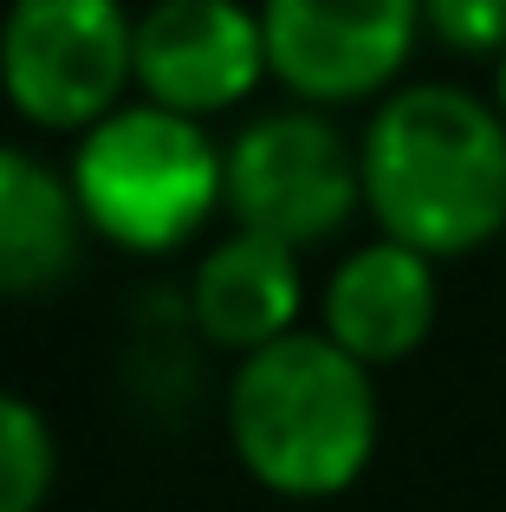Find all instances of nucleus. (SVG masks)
Listing matches in <instances>:
<instances>
[{
    "label": "nucleus",
    "instance_id": "obj_6",
    "mask_svg": "<svg viewBox=\"0 0 506 512\" xmlns=\"http://www.w3.org/2000/svg\"><path fill=\"white\" fill-rule=\"evenodd\" d=\"M266 72L299 104L390 98L422 33V0H260Z\"/></svg>",
    "mask_w": 506,
    "mask_h": 512
},
{
    "label": "nucleus",
    "instance_id": "obj_2",
    "mask_svg": "<svg viewBox=\"0 0 506 512\" xmlns=\"http://www.w3.org/2000/svg\"><path fill=\"white\" fill-rule=\"evenodd\" d=\"M228 441L266 493L331 500L377 454V383L325 331H292L234 363Z\"/></svg>",
    "mask_w": 506,
    "mask_h": 512
},
{
    "label": "nucleus",
    "instance_id": "obj_12",
    "mask_svg": "<svg viewBox=\"0 0 506 512\" xmlns=\"http://www.w3.org/2000/svg\"><path fill=\"white\" fill-rule=\"evenodd\" d=\"M422 26L461 59H500L506 52V0H422Z\"/></svg>",
    "mask_w": 506,
    "mask_h": 512
},
{
    "label": "nucleus",
    "instance_id": "obj_11",
    "mask_svg": "<svg viewBox=\"0 0 506 512\" xmlns=\"http://www.w3.org/2000/svg\"><path fill=\"white\" fill-rule=\"evenodd\" d=\"M59 474V441L26 396L0 389V512H39Z\"/></svg>",
    "mask_w": 506,
    "mask_h": 512
},
{
    "label": "nucleus",
    "instance_id": "obj_3",
    "mask_svg": "<svg viewBox=\"0 0 506 512\" xmlns=\"http://www.w3.org/2000/svg\"><path fill=\"white\" fill-rule=\"evenodd\" d=\"M72 195L91 234L130 253L189 247L215 208H228V150L208 124L163 104H124L78 137Z\"/></svg>",
    "mask_w": 506,
    "mask_h": 512
},
{
    "label": "nucleus",
    "instance_id": "obj_10",
    "mask_svg": "<svg viewBox=\"0 0 506 512\" xmlns=\"http://www.w3.org/2000/svg\"><path fill=\"white\" fill-rule=\"evenodd\" d=\"M85 214L72 175L46 156L0 143V299H33L78 266Z\"/></svg>",
    "mask_w": 506,
    "mask_h": 512
},
{
    "label": "nucleus",
    "instance_id": "obj_9",
    "mask_svg": "<svg viewBox=\"0 0 506 512\" xmlns=\"http://www.w3.org/2000/svg\"><path fill=\"white\" fill-rule=\"evenodd\" d=\"M299 305H305V273H299V253L279 247V240L241 234L234 227L228 240L195 260L189 279V318L208 344L221 350H253L279 344L299 331Z\"/></svg>",
    "mask_w": 506,
    "mask_h": 512
},
{
    "label": "nucleus",
    "instance_id": "obj_5",
    "mask_svg": "<svg viewBox=\"0 0 506 512\" xmlns=\"http://www.w3.org/2000/svg\"><path fill=\"white\" fill-rule=\"evenodd\" d=\"M357 208H364L357 150L312 104L253 117L228 143V214L241 234L305 253L318 240L344 234V221Z\"/></svg>",
    "mask_w": 506,
    "mask_h": 512
},
{
    "label": "nucleus",
    "instance_id": "obj_8",
    "mask_svg": "<svg viewBox=\"0 0 506 512\" xmlns=\"http://www.w3.org/2000/svg\"><path fill=\"white\" fill-rule=\"evenodd\" d=\"M435 305H442L435 260H422L403 240H370L331 266L318 331L364 370H383L422 350V338L435 331Z\"/></svg>",
    "mask_w": 506,
    "mask_h": 512
},
{
    "label": "nucleus",
    "instance_id": "obj_1",
    "mask_svg": "<svg viewBox=\"0 0 506 512\" xmlns=\"http://www.w3.org/2000/svg\"><path fill=\"white\" fill-rule=\"evenodd\" d=\"M357 169L383 240L422 260H461L506 227V117L461 85L390 91L357 143Z\"/></svg>",
    "mask_w": 506,
    "mask_h": 512
},
{
    "label": "nucleus",
    "instance_id": "obj_7",
    "mask_svg": "<svg viewBox=\"0 0 506 512\" xmlns=\"http://www.w3.org/2000/svg\"><path fill=\"white\" fill-rule=\"evenodd\" d=\"M266 72V33L260 7L241 0H156L137 13V91L143 104H163L176 117L234 111L260 91Z\"/></svg>",
    "mask_w": 506,
    "mask_h": 512
},
{
    "label": "nucleus",
    "instance_id": "obj_13",
    "mask_svg": "<svg viewBox=\"0 0 506 512\" xmlns=\"http://www.w3.org/2000/svg\"><path fill=\"white\" fill-rule=\"evenodd\" d=\"M494 111L506 117V52H500V59H494Z\"/></svg>",
    "mask_w": 506,
    "mask_h": 512
},
{
    "label": "nucleus",
    "instance_id": "obj_4",
    "mask_svg": "<svg viewBox=\"0 0 506 512\" xmlns=\"http://www.w3.org/2000/svg\"><path fill=\"white\" fill-rule=\"evenodd\" d=\"M137 85V20L124 0H13L0 20V91L39 130H78L124 111Z\"/></svg>",
    "mask_w": 506,
    "mask_h": 512
}]
</instances>
